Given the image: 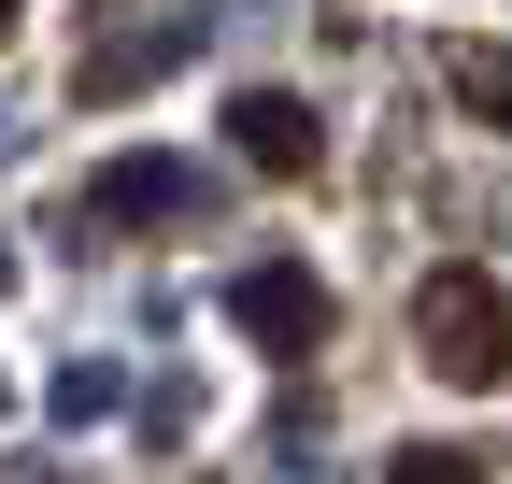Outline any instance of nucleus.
I'll list each match as a JSON object with an SVG mask.
<instances>
[{
  "mask_svg": "<svg viewBox=\"0 0 512 484\" xmlns=\"http://www.w3.org/2000/svg\"><path fill=\"white\" fill-rule=\"evenodd\" d=\"M413 356H427L441 385L498 399V385H512V285L470 271V257H456V271H427V285H413Z\"/></svg>",
  "mask_w": 512,
  "mask_h": 484,
  "instance_id": "1",
  "label": "nucleus"
},
{
  "mask_svg": "<svg viewBox=\"0 0 512 484\" xmlns=\"http://www.w3.org/2000/svg\"><path fill=\"white\" fill-rule=\"evenodd\" d=\"M228 143H242V171H271V186H313V157H328L299 86H242L228 100Z\"/></svg>",
  "mask_w": 512,
  "mask_h": 484,
  "instance_id": "2",
  "label": "nucleus"
},
{
  "mask_svg": "<svg viewBox=\"0 0 512 484\" xmlns=\"http://www.w3.org/2000/svg\"><path fill=\"white\" fill-rule=\"evenodd\" d=\"M242 342H271V356H313V328H328V299H313V271H242Z\"/></svg>",
  "mask_w": 512,
  "mask_h": 484,
  "instance_id": "3",
  "label": "nucleus"
},
{
  "mask_svg": "<svg viewBox=\"0 0 512 484\" xmlns=\"http://www.w3.org/2000/svg\"><path fill=\"white\" fill-rule=\"evenodd\" d=\"M456 100L484 129H512V43H456Z\"/></svg>",
  "mask_w": 512,
  "mask_h": 484,
  "instance_id": "4",
  "label": "nucleus"
},
{
  "mask_svg": "<svg viewBox=\"0 0 512 484\" xmlns=\"http://www.w3.org/2000/svg\"><path fill=\"white\" fill-rule=\"evenodd\" d=\"M384 484H484V456H456V442H413L399 470H384Z\"/></svg>",
  "mask_w": 512,
  "mask_h": 484,
  "instance_id": "5",
  "label": "nucleus"
},
{
  "mask_svg": "<svg viewBox=\"0 0 512 484\" xmlns=\"http://www.w3.org/2000/svg\"><path fill=\"white\" fill-rule=\"evenodd\" d=\"M15 15H29V0H0V29H15Z\"/></svg>",
  "mask_w": 512,
  "mask_h": 484,
  "instance_id": "6",
  "label": "nucleus"
}]
</instances>
